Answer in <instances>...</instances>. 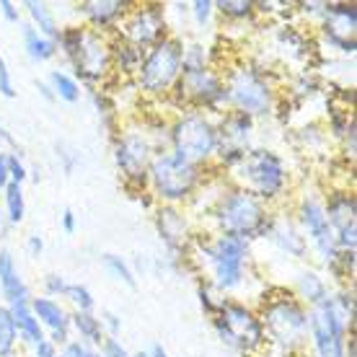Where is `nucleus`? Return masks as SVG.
<instances>
[{
	"label": "nucleus",
	"instance_id": "nucleus-1",
	"mask_svg": "<svg viewBox=\"0 0 357 357\" xmlns=\"http://www.w3.org/2000/svg\"><path fill=\"white\" fill-rule=\"evenodd\" d=\"M213 218L220 233L236 236L241 241L264 238L269 225V213L264 202L249 195L246 189H233L220 197L218 205L213 207Z\"/></svg>",
	"mask_w": 357,
	"mask_h": 357
},
{
	"label": "nucleus",
	"instance_id": "nucleus-2",
	"mask_svg": "<svg viewBox=\"0 0 357 357\" xmlns=\"http://www.w3.org/2000/svg\"><path fill=\"white\" fill-rule=\"evenodd\" d=\"M197 254L202 257V264L210 269L213 282L218 290H236L246 280V264H249V241H241L236 236H215L210 241H199Z\"/></svg>",
	"mask_w": 357,
	"mask_h": 357
},
{
	"label": "nucleus",
	"instance_id": "nucleus-3",
	"mask_svg": "<svg viewBox=\"0 0 357 357\" xmlns=\"http://www.w3.org/2000/svg\"><path fill=\"white\" fill-rule=\"evenodd\" d=\"M236 176L249 195L257 199H277L287 189V166L282 155L269 148H249L241 163L236 166Z\"/></svg>",
	"mask_w": 357,
	"mask_h": 357
},
{
	"label": "nucleus",
	"instance_id": "nucleus-4",
	"mask_svg": "<svg viewBox=\"0 0 357 357\" xmlns=\"http://www.w3.org/2000/svg\"><path fill=\"white\" fill-rule=\"evenodd\" d=\"M259 324L264 337H269L277 347L287 349V352L303 347V342L308 340V311L293 295L267 301L261 308Z\"/></svg>",
	"mask_w": 357,
	"mask_h": 357
},
{
	"label": "nucleus",
	"instance_id": "nucleus-5",
	"mask_svg": "<svg viewBox=\"0 0 357 357\" xmlns=\"http://www.w3.org/2000/svg\"><path fill=\"white\" fill-rule=\"evenodd\" d=\"M218 125L210 116L199 114V112H189V114L178 116L169 130V145L171 153L181 155L184 161L202 166L210 161L218 151Z\"/></svg>",
	"mask_w": 357,
	"mask_h": 357
},
{
	"label": "nucleus",
	"instance_id": "nucleus-6",
	"mask_svg": "<svg viewBox=\"0 0 357 357\" xmlns=\"http://www.w3.org/2000/svg\"><path fill=\"white\" fill-rule=\"evenodd\" d=\"M181 57H184V42L178 36H163L158 45H153L137 68L140 91L161 96L174 89V83L181 75Z\"/></svg>",
	"mask_w": 357,
	"mask_h": 357
},
{
	"label": "nucleus",
	"instance_id": "nucleus-7",
	"mask_svg": "<svg viewBox=\"0 0 357 357\" xmlns=\"http://www.w3.org/2000/svg\"><path fill=\"white\" fill-rule=\"evenodd\" d=\"M148 178H151L155 195L166 199L169 205H178L195 195L197 184L202 178V169L197 163L184 161L176 153H158L151 161L148 169Z\"/></svg>",
	"mask_w": 357,
	"mask_h": 357
},
{
	"label": "nucleus",
	"instance_id": "nucleus-8",
	"mask_svg": "<svg viewBox=\"0 0 357 357\" xmlns=\"http://www.w3.org/2000/svg\"><path fill=\"white\" fill-rule=\"evenodd\" d=\"M213 324L223 344L241 349V352L259 349L267 340L264 331H261L259 319L251 313V308H246L243 303H236V301H228V298H220V305L213 313Z\"/></svg>",
	"mask_w": 357,
	"mask_h": 357
},
{
	"label": "nucleus",
	"instance_id": "nucleus-9",
	"mask_svg": "<svg viewBox=\"0 0 357 357\" xmlns=\"http://www.w3.org/2000/svg\"><path fill=\"white\" fill-rule=\"evenodd\" d=\"M347 326L352 329L355 324L342 316L331 293L324 298L321 303L311 305V311H308V331H311L316 357H344Z\"/></svg>",
	"mask_w": 357,
	"mask_h": 357
},
{
	"label": "nucleus",
	"instance_id": "nucleus-10",
	"mask_svg": "<svg viewBox=\"0 0 357 357\" xmlns=\"http://www.w3.org/2000/svg\"><path fill=\"white\" fill-rule=\"evenodd\" d=\"M228 104L246 112L249 116H261L272 112V89L264 81V75L254 68H238L228 75L225 83Z\"/></svg>",
	"mask_w": 357,
	"mask_h": 357
},
{
	"label": "nucleus",
	"instance_id": "nucleus-11",
	"mask_svg": "<svg viewBox=\"0 0 357 357\" xmlns=\"http://www.w3.org/2000/svg\"><path fill=\"white\" fill-rule=\"evenodd\" d=\"M153 158H155V153H153V145L145 132H125L114 145L116 169L122 171L127 184L145 187Z\"/></svg>",
	"mask_w": 357,
	"mask_h": 357
},
{
	"label": "nucleus",
	"instance_id": "nucleus-12",
	"mask_svg": "<svg viewBox=\"0 0 357 357\" xmlns=\"http://www.w3.org/2000/svg\"><path fill=\"white\" fill-rule=\"evenodd\" d=\"M68 63L75 70V81L81 78L83 83H98L109 70H112V45L101 36L96 29H86V36L81 42V50L73 54Z\"/></svg>",
	"mask_w": 357,
	"mask_h": 357
},
{
	"label": "nucleus",
	"instance_id": "nucleus-13",
	"mask_svg": "<svg viewBox=\"0 0 357 357\" xmlns=\"http://www.w3.org/2000/svg\"><path fill=\"white\" fill-rule=\"evenodd\" d=\"M298 223H301V233H303L305 243H311L313 251L324 259V264L329 267L337 246H334V231H331L324 205L313 197H305L301 207H298Z\"/></svg>",
	"mask_w": 357,
	"mask_h": 357
},
{
	"label": "nucleus",
	"instance_id": "nucleus-14",
	"mask_svg": "<svg viewBox=\"0 0 357 357\" xmlns=\"http://www.w3.org/2000/svg\"><path fill=\"white\" fill-rule=\"evenodd\" d=\"M166 34V10L158 3H148L135 8L132 13H127V21L122 26V39H127L130 45L140 47L145 52V47L158 45Z\"/></svg>",
	"mask_w": 357,
	"mask_h": 357
},
{
	"label": "nucleus",
	"instance_id": "nucleus-15",
	"mask_svg": "<svg viewBox=\"0 0 357 357\" xmlns=\"http://www.w3.org/2000/svg\"><path fill=\"white\" fill-rule=\"evenodd\" d=\"M324 39L326 45L340 50L342 54H355V26H357V8L352 3H326L324 6Z\"/></svg>",
	"mask_w": 357,
	"mask_h": 357
},
{
	"label": "nucleus",
	"instance_id": "nucleus-16",
	"mask_svg": "<svg viewBox=\"0 0 357 357\" xmlns=\"http://www.w3.org/2000/svg\"><path fill=\"white\" fill-rule=\"evenodd\" d=\"M174 89L178 91V96L192 101L195 107H205V109H218L228 104V91H225V83L210 73V68L202 73H192V75H178V81L174 83Z\"/></svg>",
	"mask_w": 357,
	"mask_h": 357
},
{
	"label": "nucleus",
	"instance_id": "nucleus-17",
	"mask_svg": "<svg viewBox=\"0 0 357 357\" xmlns=\"http://www.w3.org/2000/svg\"><path fill=\"white\" fill-rule=\"evenodd\" d=\"M31 311H34L36 321L42 324V329H50V342L54 347H65L70 342V316L63 305L57 303L54 298H31Z\"/></svg>",
	"mask_w": 357,
	"mask_h": 357
},
{
	"label": "nucleus",
	"instance_id": "nucleus-18",
	"mask_svg": "<svg viewBox=\"0 0 357 357\" xmlns=\"http://www.w3.org/2000/svg\"><path fill=\"white\" fill-rule=\"evenodd\" d=\"M0 295L6 298L8 308L13 305H26L31 303V293L24 277L18 272V264L8 249H0Z\"/></svg>",
	"mask_w": 357,
	"mask_h": 357
},
{
	"label": "nucleus",
	"instance_id": "nucleus-19",
	"mask_svg": "<svg viewBox=\"0 0 357 357\" xmlns=\"http://www.w3.org/2000/svg\"><path fill=\"white\" fill-rule=\"evenodd\" d=\"M264 238H269L282 254L295 257V259H305V254H308V243H305L301 228L285 218H269Z\"/></svg>",
	"mask_w": 357,
	"mask_h": 357
},
{
	"label": "nucleus",
	"instance_id": "nucleus-20",
	"mask_svg": "<svg viewBox=\"0 0 357 357\" xmlns=\"http://www.w3.org/2000/svg\"><path fill=\"white\" fill-rule=\"evenodd\" d=\"M251 135H254V116H249L246 112H238V109L228 112L223 122L218 125V137L223 145L249 151Z\"/></svg>",
	"mask_w": 357,
	"mask_h": 357
},
{
	"label": "nucleus",
	"instance_id": "nucleus-21",
	"mask_svg": "<svg viewBox=\"0 0 357 357\" xmlns=\"http://www.w3.org/2000/svg\"><path fill=\"white\" fill-rule=\"evenodd\" d=\"M127 10H130V3H122V0H86L78 6V13L89 18L96 31L114 26L119 18L127 16Z\"/></svg>",
	"mask_w": 357,
	"mask_h": 357
},
{
	"label": "nucleus",
	"instance_id": "nucleus-22",
	"mask_svg": "<svg viewBox=\"0 0 357 357\" xmlns=\"http://www.w3.org/2000/svg\"><path fill=\"white\" fill-rule=\"evenodd\" d=\"M155 225H158V236L161 241L169 246L171 251H178L184 246V238H187V218L174 210V207H161L158 210V218H155Z\"/></svg>",
	"mask_w": 357,
	"mask_h": 357
},
{
	"label": "nucleus",
	"instance_id": "nucleus-23",
	"mask_svg": "<svg viewBox=\"0 0 357 357\" xmlns=\"http://www.w3.org/2000/svg\"><path fill=\"white\" fill-rule=\"evenodd\" d=\"M21 42H24V52H26V57L36 65L50 63V60L57 57V42L42 36L34 26H29V24L26 26H21Z\"/></svg>",
	"mask_w": 357,
	"mask_h": 357
},
{
	"label": "nucleus",
	"instance_id": "nucleus-24",
	"mask_svg": "<svg viewBox=\"0 0 357 357\" xmlns=\"http://www.w3.org/2000/svg\"><path fill=\"white\" fill-rule=\"evenodd\" d=\"M24 8H26V13H29V21H31L29 26H34L42 36L57 42V36H60V24H57L52 8H50L47 3H36V0H26Z\"/></svg>",
	"mask_w": 357,
	"mask_h": 357
},
{
	"label": "nucleus",
	"instance_id": "nucleus-25",
	"mask_svg": "<svg viewBox=\"0 0 357 357\" xmlns=\"http://www.w3.org/2000/svg\"><path fill=\"white\" fill-rule=\"evenodd\" d=\"M10 316H13V321H16V329H18V337L26 342V344H39V342H45V329H42V324L36 321L34 311H31V305H13L10 308Z\"/></svg>",
	"mask_w": 357,
	"mask_h": 357
},
{
	"label": "nucleus",
	"instance_id": "nucleus-26",
	"mask_svg": "<svg viewBox=\"0 0 357 357\" xmlns=\"http://www.w3.org/2000/svg\"><path fill=\"white\" fill-rule=\"evenodd\" d=\"M295 293H298L301 301L316 305L329 295V287H326V282H324V277L319 275V272L303 269V272L298 275V280H295Z\"/></svg>",
	"mask_w": 357,
	"mask_h": 357
},
{
	"label": "nucleus",
	"instance_id": "nucleus-27",
	"mask_svg": "<svg viewBox=\"0 0 357 357\" xmlns=\"http://www.w3.org/2000/svg\"><path fill=\"white\" fill-rule=\"evenodd\" d=\"M70 326L78 334H81L83 344H93V347H101L104 340H107V331L101 326V319H96L93 313H81L75 311L70 316Z\"/></svg>",
	"mask_w": 357,
	"mask_h": 357
},
{
	"label": "nucleus",
	"instance_id": "nucleus-28",
	"mask_svg": "<svg viewBox=\"0 0 357 357\" xmlns=\"http://www.w3.org/2000/svg\"><path fill=\"white\" fill-rule=\"evenodd\" d=\"M47 86L50 91L54 93L57 101H65V104H75L78 98H81V83L73 78L70 73L65 70H50L47 75Z\"/></svg>",
	"mask_w": 357,
	"mask_h": 357
},
{
	"label": "nucleus",
	"instance_id": "nucleus-29",
	"mask_svg": "<svg viewBox=\"0 0 357 357\" xmlns=\"http://www.w3.org/2000/svg\"><path fill=\"white\" fill-rule=\"evenodd\" d=\"M3 202H6V220L10 225L24 223V215H26V197H24V187L8 181L3 187Z\"/></svg>",
	"mask_w": 357,
	"mask_h": 357
},
{
	"label": "nucleus",
	"instance_id": "nucleus-30",
	"mask_svg": "<svg viewBox=\"0 0 357 357\" xmlns=\"http://www.w3.org/2000/svg\"><path fill=\"white\" fill-rule=\"evenodd\" d=\"M140 63H143V50L130 45L127 39H122V42H116V45L112 47V65H116L119 70L135 73L140 68Z\"/></svg>",
	"mask_w": 357,
	"mask_h": 357
},
{
	"label": "nucleus",
	"instance_id": "nucleus-31",
	"mask_svg": "<svg viewBox=\"0 0 357 357\" xmlns=\"http://www.w3.org/2000/svg\"><path fill=\"white\" fill-rule=\"evenodd\" d=\"M18 329L8 305H0V357H16Z\"/></svg>",
	"mask_w": 357,
	"mask_h": 357
},
{
	"label": "nucleus",
	"instance_id": "nucleus-32",
	"mask_svg": "<svg viewBox=\"0 0 357 357\" xmlns=\"http://www.w3.org/2000/svg\"><path fill=\"white\" fill-rule=\"evenodd\" d=\"M101 261H104V267H107V272L112 277H116L119 282H125L127 287H137V280H135V272L130 269V264H127L119 254H104L101 257Z\"/></svg>",
	"mask_w": 357,
	"mask_h": 357
},
{
	"label": "nucleus",
	"instance_id": "nucleus-33",
	"mask_svg": "<svg viewBox=\"0 0 357 357\" xmlns=\"http://www.w3.org/2000/svg\"><path fill=\"white\" fill-rule=\"evenodd\" d=\"M215 10H220L225 18H233V21H246V18L254 16L257 3H251V0H220V3H215Z\"/></svg>",
	"mask_w": 357,
	"mask_h": 357
},
{
	"label": "nucleus",
	"instance_id": "nucleus-34",
	"mask_svg": "<svg viewBox=\"0 0 357 357\" xmlns=\"http://www.w3.org/2000/svg\"><path fill=\"white\" fill-rule=\"evenodd\" d=\"M65 298L70 301L75 311H81V313H91L93 311V305H96L93 293H91L86 285H81V282H68V287H65Z\"/></svg>",
	"mask_w": 357,
	"mask_h": 357
},
{
	"label": "nucleus",
	"instance_id": "nucleus-35",
	"mask_svg": "<svg viewBox=\"0 0 357 357\" xmlns=\"http://www.w3.org/2000/svg\"><path fill=\"white\" fill-rule=\"evenodd\" d=\"M189 13H192L197 26L205 29L207 24H210V18H213V13H215V3L213 0H197V3L189 6Z\"/></svg>",
	"mask_w": 357,
	"mask_h": 357
},
{
	"label": "nucleus",
	"instance_id": "nucleus-36",
	"mask_svg": "<svg viewBox=\"0 0 357 357\" xmlns=\"http://www.w3.org/2000/svg\"><path fill=\"white\" fill-rule=\"evenodd\" d=\"M8 178L13 184H21V187H24V181L29 178V169L21 161V153H10L8 155Z\"/></svg>",
	"mask_w": 357,
	"mask_h": 357
},
{
	"label": "nucleus",
	"instance_id": "nucleus-37",
	"mask_svg": "<svg viewBox=\"0 0 357 357\" xmlns=\"http://www.w3.org/2000/svg\"><path fill=\"white\" fill-rule=\"evenodd\" d=\"M0 96H6V98L16 96V86H13V78H10L8 63L3 60V54H0Z\"/></svg>",
	"mask_w": 357,
	"mask_h": 357
},
{
	"label": "nucleus",
	"instance_id": "nucleus-38",
	"mask_svg": "<svg viewBox=\"0 0 357 357\" xmlns=\"http://www.w3.org/2000/svg\"><path fill=\"white\" fill-rule=\"evenodd\" d=\"M65 287H68V282H65L63 275H57V272H50V275L45 277L47 298H54V295H65Z\"/></svg>",
	"mask_w": 357,
	"mask_h": 357
},
{
	"label": "nucleus",
	"instance_id": "nucleus-39",
	"mask_svg": "<svg viewBox=\"0 0 357 357\" xmlns=\"http://www.w3.org/2000/svg\"><path fill=\"white\" fill-rule=\"evenodd\" d=\"M63 357H93V349L89 344H83V342H68L63 349Z\"/></svg>",
	"mask_w": 357,
	"mask_h": 357
},
{
	"label": "nucleus",
	"instance_id": "nucleus-40",
	"mask_svg": "<svg viewBox=\"0 0 357 357\" xmlns=\"http://www.w3.org/2000/svg\"><path fill=\"white\" fill-rule=\"evenodd\" d=\"M0 16L6 18L8 24H21V10L16 8V3H10V0H0Z\"/></svg>",
	"mask_w": 357,
	"mask_h": 357
},
{
	"label": "nucleus",
	"instance_id": "nucleus-41",
	"mask_svg": "<svg viewBox=\"0 0 357 357\" xmlns=\"http://www.w3.org/2000/svg\"><path fill=\"white\" fill-rule=\"evenodd\" d=\"M101 326H104V329L109 326V331H112L109 337H116V331L122 329V321H119V316H116V313L104 311V313H101Z\"/></svg>",
	"mask_w": 357,
	"mask_h": 357
},
{
	"label": "nucleus",
	"instance_id": "nucleus-42",
	"mask_svg": "<svg viewBox=\"0 0 357 357\" xmlns=\"http://www.w3.org/2000/svg\"><path fill=\"white\" fill-rule=\"evenodd\" d=\"M26 251L31 257H42V251H45V238L39 236V233H31L26 238Z\"/></svg>",
	"mask_w": 357,
	"mask_h": 357
},
{
	"label": "nucleus",
	"instance_id": "nucleus-43",
	"mask_svg": "<svg viewBox=\"0 0 357 357\" xmlns=\"http://www.w3.org/2000/svg\"><path fill=\"white\" fill-rule=\"evenodd\" d=\"M34 357H57V347H54L50 340L39 342V344L34 347Z\"/></svg>",
	"mask_w": 357,
	"mask_h": 357
},
{
	"label": "nucleus",
	"instance_id": "nucleus-44",
	"mask_svg": "<svg viewBox=\"0 0 357 357\" xmlns=\"http://www.w3.org/2000/svg\"><path fill=\"white\" fill-rule=\"evenodd\" d=\"M75 225H78V220H75V213L68 207V210L63 213V231L68 233V236H73V233H75Z\"/></svg>",
	"mask_w": 357,
	"mask_h": 357
},
{
	"label": "nucleus",
	"instance_id": "nucleus-45",
	"mask_svg": "<svg viewBox=\"0 0 357 357\" xmlns=\"http://www.w3.org/2000/svg\"><path fill=\"white\" fill-rule=\"evenodd\" d=\"M10 178H8V153H3L0 151V189L8 184Z\"/></svg>",
	"mask_w": 357,
	"mask_h": 357
},
{
	"label": "nucleus",
	"instance_id": "nucleus-46",
	"mask_svg": "<svg viewBox=\"0 0 357 357\" xmlns=\"http://www.w3.org/2000/svg\"><path fill=\"white\" fill-rule=\"evenodd\" d=\"M36 89L42 91V96H45L47 101H57V98H54V93H52V91H50V86H47L45 81H39V83H36Z\"/></svg>",
	"mask_w": 357,
	"mask_h": 357
},
{
	"label": "nucleus",
	"instance_id": "nucleus-47",
	"mask_svg": "<svg viewBox=\"0 0 357 357\" xmlns=\"http://www.w3.org/2000/svg\"><path fill=\"white\" fill-rule=\"evenodd\" d=\"M151 357H171V355L161 347V344H155V347L151 349Z\"/></svg>",
	"mask_w": 357,
	"mask_h": 357
},
{
	"label": "nucleus",
	"instance_id": "nucleus-48",
	"mask_svg": "<svg viewBox=\"0 0 357 357\" xmlns=\"http://www.w3.org/2000/svg\"><path fill=\"white\" fill-rule=\"evenodd\" d=\"M0 228H3V205H0Z\"/></svg>",
	"mask_w": 357,
	"mask_h": 357
},
{
	"label": "nucleus",
	"instance_id": "nucleus-49",
	"mask_svg": "<svg viewBox=\"0 0 357 357\" xmlns=\"http://www.w3.org/2000/svg\"><path fill=\"white\" fill-rule=\"evenodd\" d=\"M132 357H151V355H145V352H137V355H132Z\"/></svg>",
	"mask_w": 357,
	"mask_h": 357
},
{
	"label": "nucleus",
	"instance_id": "nucleus-50",
	"mask_svg": "<svg viewBox=\"0 0 357 357\" xmlns=\"http://www.w3.org/2000/svg\"><path fill=\"white\" fill-rule=\"evenodd\" d=\"M93 357H104V355H101V352H93Z\"/></svg>",
	"mask_w": 357,
	"mask_h": 357
},
{
	"label": "nucleus",
	"instance_id": "nucleus-51",
	"mask_svg": "<svg viewBox=\"0 0 357 357\" xmlns=\"http://www.w3.org/2000/svg\"><path fill=\"white\" fill-rule=\"evenodd\" d=\"M57 357H63V355H57Z\"/></svg>",
	"mask_w": 357,
	"mask_h": 357
}]
</instances>
